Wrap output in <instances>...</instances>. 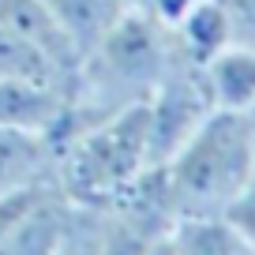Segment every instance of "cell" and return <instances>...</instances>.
Listing matches in <instances>:
<instances>
[{"mask_svg": "<svg viewBox=\"0 0 255 255\" xmlns=\"http://www.w3.org/2000/svg\"><path fill=\"white\" fill-rule=\"evenodd\" d=\"M169 233H173V229H169ZM154 255H173V244H169V237H165V240H161V244H158V248H154Z\"/></svg>", "mask_w": 255, "mask_h": 255, "instance_id": "15", "label": "cell"}, {"mask_svg": "<svg viewBox=\"0 0 255 255\" xmlns=\"http://www.w3.org/2000/svg\"><path fill=\"white\" fill-rule=\"evenodd\" d=\"M173 255H248L225 218H184L169 233Z\"/></svg>", "mask_w": 255, "mask_h": 255, "instance_id": "11", "label": "cell"}, {"mask_svg": "<svg viewBox=\"0 0 255 255\" xmlns=\"http://www.w3.org/2000/svg\"><path fill=\"white\" fill-rule=\"evenodd\" d=\"M225 11L233 23V41L255 49V0H225Z\"/></svg>", "mask_w": 255, "mask_h": 255, "instance_id": "13", "label": "cell"}, {"mask_svg": "<svg viewBox=\"0 0 255 255\" xmlns=\"http://www.w3.org/2000/svg\"><path fill=\"white\" fill-rule=\"evenodd\" d=\"M169 56H173V34L146 11H128L94 49L79 56L60 135L120 109L143 105L169 68Z\"/></svg>", "mask_w": 255, "mask_h": 255, "instance_id": "1", "label": "cell"}, {"mask_svg": "<svg viewBox=\"0 0 255 255\" xmlns=\"http://www.w3.org/2000/svg\"><path fill=\"white\" fill-rule=\"evenodd\" d=\"M210 113H214V102H210L207 83H203V68L195 60H188L173 41L169 68L161 72L154 94L146 98V128H150L154 165H165Z\"/></svg>", "mask_w": 255, "mask_h": 255, "instance_id": "4", "label": "cell"}, {"mask_svg": "<svg viewBox=\"0 0 255 255\" xmlns=\"http://www.w3.org/2000/svg\"><path fill=\"white\" fill-rule=\"evenodd\" d=\"M248 120H252V128H255V105H252V109H248Z\"/></svg>", "mask_w": 255, "mask_h": 255, "instance_id": "17", "label": "cell"}, {"mask_svg": "<svg viewBox=\"0 0 255 255\" xmlns=\"http://www.w3.org/2000/svg\"><path fill=\"white\" fill-rule=\"evenodd\" d=\"M169 34H173L176 49L203 68L210 56H218L225 45H233V23H229V11H225V0L191 4L180 15V23L169 26Z\"/></svg>", "mask_w": 255, "mask_h": 255, "instance_id": "9", "label": "cell"}, {"mask_svg": "<svg viewBox=\"0 0 255 255\" xmlns=\"http://www.w3.org/2000/svg\"><path fill=\"white\" fill-rule=\"evenodd\" d=\"M225 222H229V229L237 233V240L244 244V252L255 255V180L248 184L244 195H240V199L229 207Z\"/></svg>", "mask_w": 255, "mask_h": 255, "instance_id": "12", "label": "cell"}, {"mask_svg": "<svg viewBox=\"0 0 255 255\" xmlns=\"http://www.w3.org/2000/svg\"><path fill=\"white\" fill-rule=\"evenodd\" d=\"M203 83L222 113H248L255 105V49L252 45H225L218 56L203 64Z\"/></svg>", "mask_w": 255, "mask_h": 255, "instance_id": "8", "label": "cell"}, {"mask_svg": "<svg viewBox=\"0 0 255 255\" xmlns=\"http://www.w3.org/2000/svg\"><path fill=\"white\" fill-rule=\"evenodd\" d=\"M128 8H131V11H139V8H143V0H128Z\"/></svg>", "mask_w": 255, "mask_h": 255, "instance_id": "16", "label": "cell"}, {"mask_svg": "<svg viewBox=\"0 0 255 255\" xmlns=\"http://www.w3.org/2000/svg\"><path fill=\"white\" fill-rule=\"evenodd\" d=\"M56 150H60L56 180L75 207H105L120 199L154 169L146 102L64 131L56 139Z\"/></svg>", "mask_w": 255, "mask_h": 255, "instance_id": "3", "label": "cell"}, {"mask_svg": "<svg viewBox=\"0 0 255 255\" xmlns=\"http://www.w3.org/2000/svg\"><path fill=\"white\" fill-rule=\"evenodd\" d=\"M72 240H75V237H72ZM64 255H72V248H68V252H64Z\"/></svg>", "mask_w": 255, "mask_h": 255, "instance_id": "18", "label": "cell"}, {"mask_svg": "<svg viewBox=\"0 0 255 255\" xmlns=\"http://www.w3.org/2000/svg\"><path fill=\"white\" fill-rule=\"evenodd\" d=\"M158 176L176 222L225 218L255 180V128L248 113L214 109L188 143L158 165Z\"/></svg>", "mask_w": 255, "mask_h": 255, "instance_id": "2", "label": "cell"}, {"mask_svg": "<svg viewBox=\"0 0 255 255\" xmlns=\"http://www.w3.org/2000/svg\"><path fill=\"white\" fill-rule=\"evenodd\" d=\"M49 11L56 15V23L64 26L68 41L75 45V53L94 49L120 19L128 15V0H45Z\"/></svg>", "mask_w": 255, "mask_h": 255, "instance_id": "10", "label": "cell"}, {"mask_svg": "<svg viewBox=\"0 0 255 255\" xmlns=\"http://www.w3.org/2000/svg\"><path fill=\"white\" fill-rule=\"evenodd\" d=\"M79 207L60 184L0 199V255H64L72 248Z\"/></svg>", "mask_w": 255, "mask_h": 255, "instance_id": "5", "label": "cell"}, {"mask_svg": "<svg viewBox=\"0 0 255 255\" xmlns=\"http://www.w3.org/2000/svg\"><path fill=\"white\" fill-rule=\"evenodd\" d=\"M56 169H60V150L53 135L0 128V199L41 184H60Z\"/></svg>", "mask_w": 255, "mask_h": 255, "instance_id": "6", "label": "cell"}, {"mask_svg": "<svg viewBox=\"0 0 255 255\" xmlns=\"http://www.w3.org/2000/svg\"><path fill=\"white\" fill-rule=\"evenodd\" d=\"M72 94L53 83H26V79H0V128L60 135L68 120Z\"/></svg>", "mask_w": 255, "mask_h": 255, "instance_id": "7", "label": "cell"}, {"mask_svg": "<svg viewBox=\"0 0 255 255\" xmlns=\"http://www.w3.org/2000/svg\"><path fill=\"white\" fill-rule=\"evenodd\" d=\"M191 4H199V0H143V8H139V11H146L150 19H158V23L169 30V26L180 23V15L191 8Z\"/></svg>", "mask_w": 255, "mask_h": 255, "instance_id": "14", "label": "cell"}]
</instances>
